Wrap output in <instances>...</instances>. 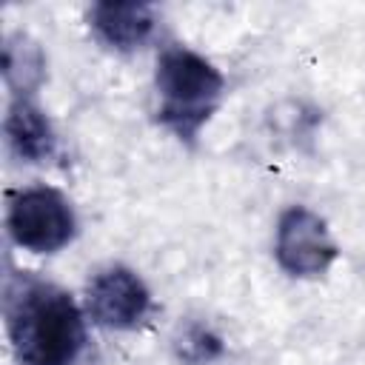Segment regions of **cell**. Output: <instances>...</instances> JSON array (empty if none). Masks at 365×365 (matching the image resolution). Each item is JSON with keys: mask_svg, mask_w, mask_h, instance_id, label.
I'll use <instances>...</instances> for the list:
<instances>
[{"mask_svg": "<svg viewBox=\"0 0 365 365\" xmlns=\"http://www.w3.org/2000/svg\"><path fill=\"white\" fill-rule=\"evenodd\" d=\"M3 314L20 365H74L80 359L86 319L60 285L29 271L11 274L3 291Z\"/></svg>", "mask_w": 365, "mask_h": 365, "instance_id": "obj_1", "label": "cell"}, {"mask_svg": "<svg viewBox=\"0 0 365 365\" xmlns=\"http://www.w3.org/2000/svg\"><path fill=\"white\" fill-rule=\"evenodd\" d=\"M157 120L182 143H194L222 100V74L197 51L168 46L157 60Z\"/></svg>", "mask_w": 365, "mask_h": 365, "instance_id": "obj_2", "label": "cell"}, {"mask_svg": "<svg viewBox=\"0 0 365 365\" xmlns=\"http://www.w3.org/2000/svg\"><path fill=\"white\" fill-rule=\"evenodd\" d=\"M6 225L11 240L34 254H54L77 234V217L71 202L48 185L17 191L9 202Z\"/></svg>", "mask_w": 365, "mask_h": 365, "instance_id": "obj_3", "label": "cell"}, {"mask_svg": "<svg viewBox=\"0 0 365 365\" xmlns=\"http://www.w3.org/2000/svg\"><path fill=\"white\" fill-rule=\"evenodd\" d=\"M277 262L291 277H319L336 259V242L319 214L291 205L277 222Z\"/></svg>", "mask_w": 365, "mask_h": 365, "instance_id": "obj_4", "label": "cell"}, {"mask_svg": "<svg viewBox=\"0 0 365 365\" xmlns=\"http://www.w3.org/2000/svg\"><path fill=\"white\" fill-rule=\"evenodd\" d=\"M88 317L111 331L140 328L151 314V291L125 265H108L94 274L86 291Z\"/></svg>", "mask_w": 365, "mask_h": 365, "instance_id": "obj_5", "label": "cell"}, {"mask_svg": "<svg viewBox=\"0 0 365 365\" xmlns=\"http://www.w3.org/2000/svg\"><path fill=\"white\" fill-rule=\"evenodd\" d=\"M88 26L108 48L134 51L151 37L157 9L148 3H94L88 9Z\"/></svg>", "mask_w": 365, "mask_h": 365, "instance_id": "obj_6", "label": "cell"}, {"mask_svg": "<svg viewBox=\"0 0 365 365\" xmlns=\"http://www.w3.org/2000/svg\"><path fill=\"white\" fill-rule=\"evenodd\" d=\"M6 140L14 157L23 163H43L57 148V137L48 117L29 97L11 100L6 114Z\"/></svg>", "mask_w": 365, "mask_h": 365, "instance_id": "obj_7", "label": "cell"}, {"mask_svg": "<svg viewBox=\"0 0 365 365\" xmlns=\"http://www.w3.org/2000/svg\"><path fill=\"white\" fill-rule=\"evenodd\" d=\"M43 71H46V60L31 40H26L23 34H14L6 40L3 77H6L9 88L14 91V97H29L43 83Z\"/></svg>", "mask_w": 365, "mask_h": 365, "instance_id": "obj_8", "label": "cell"}, {"mask_svg": "<svg viewBox=\"0 0 365 365\" xmlns=\"http://www.w3.org/2000/svg\"><path fill=\"white\" fill-rule=\"evenodd\" d=\"M174 348H177V356L182 362H188V365H208V362H214L222 354V339L211 328H205L200 322H188L180 331V336L174 339Z\"/></svg>", "mask_w": 365, "mask_h": 365, "instance_id": "obj_9", "label": "cell"}]
</instances>
